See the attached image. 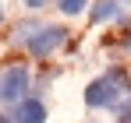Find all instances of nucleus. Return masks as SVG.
I'll list each match as a JSON object with an SVG mask.
<instances>
[{
    "label": "nucleus",
    "instance_id": "9",
    "mask_svg": "<svg viewBox=\"0 0 131 123\" xmlns=\"http://www.w3.org/2000/svg\"><path fill=\"white\" fill-rule=\"evenodd\" d=\"M0 21H4V7H0Z\"/></svg>",
    "mask_w": 131,
    "mask_h": 123
},
{
    "label": "nucleus",
    "instance_id": "1",
    "mask_svg": "<svg viewBox=\"0 0 131 123\" xmlns=\"http://www.w3.org/2000/svg\"><path fill=\"white\" fill-rule=\"evenodd\" d=\"M128 91V78H124V70H110L106 78H99V81H92L85 88V102L89 105H113L121 95Z\"/></svg>",
    "mask_w": 131,
    "mask_h": 123
},
{
    "label": "nucleus",
    "instance_id": "5",
    "mask_svg": "<svg viewBox=\"0 0 131 123\" xmlns=\"http://www.w3.org/2000/svg\"><path fill=\"white\" fill-rule=\"evenodd\" d=\"M117 18V0H99V7L92 11V21H110Z\"/></svg>",
    "mask_w": 131,
    "mask_h": 123
},
{
    "label": "nucleus",
    "instance_id": "7",
    "mask_svg": "<svg viewBox=\"0 0 131 123\" xmlns=\"http://www.w3.org/2000/svg\"><path fill=\"white\" fill-rule=\"evenodd\" d=\"M25 4H28V7H43V0H25Z\"/></svg>",
    "mask_w": 131,
    "mask_h": 123
},
{
    "label": "nucleus",
    "instance_id": "3",
    "mask_svg": "<svg viewBox=\"0 0 131 123\" xmlns=\"http://www.w3.org/2000/svg\"><path fill=\"white\" fill-rule=\"evenodd\" d=\"M64 39H67L64 28H57V25H43V28L32 32V39H28V53H32V56H46V53H53Z\"/></svg>",
    "mask_w": 131,
    "mask_h": 123
},
{
    "label": "nucleus",
    "instance_id": "6",
    "mask_svg": "<svg viewBox=\"0 0 131 123\" xmlns=\"http://www.w3.org/2000/svg\"><path fill=\"white\" fill-rule=\"evenodd\" d=\"M85 4H89V0H57V7H60L64 14H82Z\"/></svg>",
    "mask_w": 131,
    "mask_h": 123
},
{
    "label": "nucleus",
    "instance_id": "2",
    "mask_svg": "<svg viewBox=\"0 0 131 123\" xmlns=\"http://www.w3.org/2000/svg\"><path fill=\"white\" fill-rule=\"evenodd\" d=\"M28 88V67L14 63V67H4L0 70V99L4 102H18Z\"/></svg>",
    "mask_w": 131,
    "mask_h": 123
},
{
    "label": "nucleus",
    "instance_id": "4",
    "mask_svg": "<svg viewBox=\"0 0 131 123\" xmlns=\"http://www.w3.org/2000/svg\"><path fill=\"white\" fill-rule=\"evenodd\" d=\"M46 120V105L36 102V99H25L18 102V113H14V123H43Z\"/></svg>",
    "mask_w": 131,
    "mask_h": 123
},
{
    "label": "nucleus",
    "instance_id": "8",
    "mask_svg": "<svg viewBox=\"0 0 131 123\" xmlns=\"http://www.w3.org/2000/svg\"><path fill=\"white\" fill-rule=\"evenodd\" d=\"M0 123H14V120H11V116H0Z\"/></svg>",
    "mask_w": 131,
    "mask_h": 123
}]
</instances>
